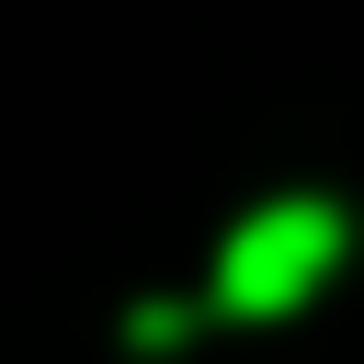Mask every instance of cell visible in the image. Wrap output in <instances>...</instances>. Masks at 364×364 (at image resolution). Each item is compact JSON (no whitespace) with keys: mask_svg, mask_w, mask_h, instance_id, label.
I'll use <instances>...</instances> for the list:
<instances>
[{"mask_svg":"<svg viewBox=\"0 0 364 364\" xmlns=\"http://www.w3.org/2000/svg\"><path fill=\"white\" fill-rule=\"evenodd\" d=\"M341 250H353V216H341L330 193H273V205H250V216L228 228V250H216V307H228V318H284V307H307V296L341 273Z\"/></svg>","mask_w":364,"mask_h":364,"instance_id":"6da1fadb","label":"cell"}]
</instances>
